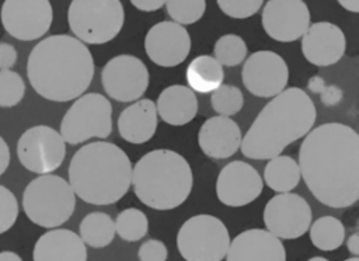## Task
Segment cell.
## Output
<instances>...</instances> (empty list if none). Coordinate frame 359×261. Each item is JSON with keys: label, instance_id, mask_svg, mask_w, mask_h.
Returning a JSON list of instances; mask_svg holds the SVG:
<instances>
[{"label": "cell", "instance_id": "cell-29", "mask_svg": "<svg viewBox=\"0 0 359 261\" xmlns=\"http://www.w3.org/2000/svg\"><path fill=\"white\" fill-rule=\"evenodd\" d=\"M213 53L222 66H237L247 56V44L236 34H226L215 42Z\"/></svg>", "mask_w": 359, "mask_h": 261}, {"label": "cell", "instance_id": "cell-41", "mask_svg": "<svg viewBox=\"0 0 359 261\" xmlns=\"http://www.w3.org/2000/svg\"><path fill=\"white\" fill-rule=\"evenodd\" d=\"M346 247H348V251H349L353 257H359V232L352 233V234L346 239Z\"/></svg>", "mask_w": 359, "mask_h": 261}, {"label": "cell", "instance_id": "cell-12", "mask_svg": "<svg viewBox=\"0 0 359 261\" xmlns=\"http://www.w3.org/2000/svg\"><path fill=\"white\" fill-rule=\"evenodd\" d=\"M264 223L278 239L293 240L303 236L311 225V208L307 201L293 192L272 196L264 209Z\"/></svg>", "mask_w": 359, "mask_h": 261}, {"label": "cell", "instance_id": "cell-25", "mask_svg": "<svg viewBox=\"0 0 359 261\" xmlns=\"http://www.w3.org/2000/svg\"><path fill=\"white\" fill-rule=\"evenodd\" d=\"M299 163L290 156H276L268 160L264 170L265 184L275 192H290L300 182Z\"/></svg>", "mask_w": 359, "mask_h": 261}, {"label": "cell", "instance_id": "cell-16", "mask_svg": "<svg viewBox=\"0 0 359 261\" xmlns=\"http://www.w3.org/2000/svg\"><path fill=\"white\" fill-rule=\"evenodd\" d=\"M144 51L153 63L174 67L188 58L191 36L185 27L174 21H160L147 31Z\"/></svg>", "mask_w": 359, "mask_h": 261}, {"label": "cell", "instance_id": "cell-24", "mask_svg": "<svg viewBox=\"0 0 359 261\" xmlns=\"http://www.w3.org/2000/svg\"><path fill=\"white\" fill-rule=\"evenodd\" d=\"M185 79L188 87L194 93H213L223 84V66L215 59V56L199 55L189 62L185 70Z\"/></svg>", "mask_w": 359, "mask_h": 261}, {"label": "cell", "instance_id": "cell-26", "mask_svg": "<svg viewBox=\"0 0 359 261\" xmlns=\"http://www.w3.org/2000/svg\"><path fill=\"white\" fill-rule=\"evenodd\" d=\"M79 236L83 243L93 248H104L109 246L116 234L115 220L104 212L87 213L79 226Z\"/></svg>", "mask_w": 359, "mask_h": 261}, {"label": "cell", "instance_id": "cell-11", "mask_svg": "<svg viewBox=\"0 0 359 261\" xmlns=\"http://www.w3.org/2000/svg\"><path fill=\"white\" fill-rule=\"evenodd\" d=\"M101 83L108 97L121 102H135L149 87V70L139 58L122 53L105 63Z\"/></svg>", "mask_w": 359, "mask_h": 261}, {"label": "cell", "instance_id": "cell-9", "mask_svg": "<svg viewBox=\"0 0 359 261\" xmlns=\"http://www.w3.org/2000/svg\"><path fill=\"white\" fill-rule=\"evenodd\" d=\"M177 247L185 261H222L229 251L230 236L219 218L195 215L181 225Z\"/></svg>", "mask_w": 359, "mask_h": 261}, {"label": "cell", "instance_id": "cell-37", "mask_svg": "<svg viewBox=\"0 0 359 261\" xmlns=\"http://www.w3.org/2000/svg\"><path fill=\"white\" fill-rule=\"evenodd\" d=\"M17 62V51L8 42H0V70H10Z\"/></svg>", "mask_w": 359, "mask_h": 261}, {"label": "cell", "instance_id": "cell-35", "mask_svg": "<svg viewBox=\"0 0 359 261\" xmlns=\"http://www.w3.org/2000/svg\"><path fill=\"white\" fill-rule=\"evenodd\" d=\"M167 255L165 244L157 239L143 241L137 250L139 261H165Z\"/></svg>", "mask_w": 359, "mask_h": 261}, {"label": "cell", "instance_id": "cell-17", "mask_svg": "<svg viewBox=\"0 0 359 261\" xmlns=\"http://www.w3.org/2000/svg\"><path fill=\"white\" fill-rule=\"evenodd\" d=\"M264 187L259 173L248 163L236 160L226 164L216 180V195L223 205L244 206L255 201Z\"/></svg>", "mask_w": 359, "mask_h": 261}, {"label": "cell", "instance_id": "cell-43", "mask_svg": "<svg viewBox=\"0 0 359 261\" xmlns=\"http://www.w3.org/2000/svg\"><path fill=\"white\" fill-rule=\"evenodd\" d=\"M0 261H22V258L14 251H0Z\"/></svg>", "mask_w": 359, "mask_h": 261}, {"label": "cell", "instance_id": "cell-1", "mask_svg": "<svg viewBox=\"0 0 359 261\" xmlns=\"http://www.w3.org/2000/svg\"><path fill=\"white\" fill-rule=\"evenodd\" d=\"M299 168L313 196L330 208L359 199V133L339 122L311 129L299 150Z\"/></svg>", "mask_w": 359, "mask_h": 261}, {"label": "cell", "instance_id": "cell-39", "mask_svg": "<svg viewBox=\"0 0 359 261\" xmlns=\"http://www.w3.org/2000/svg\"><path fill=\"white\" fill-rule=\"evenodd\" d=\"M10 164V149L6 140L0 136V175L4 174Z\"/></svg>", "mask_w": 359, "mask_h": 261}, {"label": "cell", "instance_id": "cell-21", "mask_svg": "<svg viewBox=\"0 0 359 261\" xmlns=\"http://www.w3.org/2000/svg\"><path fill=\"white\" fill-rule=\"evenodd\" d=\"M34 261H87V246L69 229H50L39 236L32 250Z\"/></svg>", "mask_w": 359, "mask_h": 261}, {"label": "cell", "instance_id": "cell-32", "mask_svg": "<svg viewBox=\"0 0 359 261\" xmlns=\"http://www.w3.org/2000/svg\"><path fill=\"white\" fill-rule=\"evenodd\" d=\"M25 94V83L14 70H0V107L10 108L20 104Z\"/></svg>", "mask_w": 359, "mask_h": 261}, {"label": "cell", "instance_id": "cell-45", "mask_svg": "<svg viewBox=\"0 0 359 261\" xmlns=\"http://www.w3.org/2000/svg\"><path fill=\"white\" fill-rule=\"evenodd\" d=\"M345 261H359V257H351V258H348Z\"/></svg>", "mask_w": 359, "mask_h": 261}, {"label": "cell", "instance_id": "cell-18", "mask_svg": "<svg viewBox=\"0 0 359 261\" xmlns=\"http://www.w3.org/2000/svg\"><path fill=\"white\" fill-rule=\"evenodd\" d=\"M346 39L342 29L328 21L310 24L302 36V52L304 58L320 67L331 66L344 56Z\"/></svg>", "mask_w": 359, "mask_h": 261}, {"label": "cell", "instance_id": "cell-22", "mask_svg": "<svg viewBox=\"0 0 359 261\" xmlns=\"http://www.w3.org/2000/svg\"><path fill=\"white\" fill-rule=\"evenodd\" d=\"M158 115L156 102L140 98L128 105L118 118V130L123 140L140 145L150 140L157 129Z\"/></svg>", "mask_w": 359, "mask_h": 261}, {"label": "cell", "instance_id": "cell-6", "mask_svg": "<svg viewBox=\"0 0 359 261\" xmlns=\"http://www.w3.org/2000/svg\"><path fill=\"white\" fill-rule=\"evenodd\" d=\"M76 208V194L63 177L39 175L28 182L22 192V209L27 218L41 227L56 229L66 223Z\"/></svg>", "mask_w": 359, "mask_h": 261}, {"label": "cell", "instance_id": "cell-8", "mask_svg": "<svg viewBox=\"0 0 359 261\" xmlns=\"http://www.w3.org/2000/svg\"><path fill=\"white\" fill-rule=\"evenodd\" d=\"M112 132V105L100 93H87L74 100L62 118L60 136L69 145H79L91 138L105 139Z\"/></svg>", "mask_w": 359, "mask_h": 261}, {"label": "cell", "instance_id": "cell-30", "mask_svg": "<svg viewBox=\"0 0 359 261\" xmlns=\"http://www.w3.org/2000/svg\"><path fill=\"white\" fill-rule=\"evenodd\" d=\"M210 104L217 115L230 118L243 108L244 97L238 87L222 84L216 91L212 93Z\"/></svg>", "mask_w": 359, "mask_h": 261}, {"label": "cell", "instance_id": "cell-2", "mask_svg": "<svg viewBox=\"0 0 359 261\" xmlns=\"http://www.w3.org/2000/svg\"><path fill=\"white\" fill-rule=\"evenodd\" d=\"M27 76L35 93L49 101L81 97L94 77L90 49L77 38L57 34L39 41L29 52Z\"/></svg>", "mask_w": 359, "mask_h": 261}, {"label": "cell", "instance_id": "cell-23", "mask_svg": "<svg viewBox=\"0 0 359 261\" xmlns=\"http://www.w3.org/2000/svg\"><path fill=\"white\" fill-rule=\"evenodd\" d=\"M157 115L168 125L181 126L191 122L198 112L195 93L182 84L165 87L156 102Z\"/></svg>", "mask_w": 359, "mask_h": 261}, {"label": "cell", "instance_id": "cell-4", "mask_svg": "<svg viewBox=\"0 0 359 261\" xmlns=\"http://www.w3.org/2000/svg\"><path fill=\"white\" fill-rule=\"evenodd\" d=\"M132 163L115 143L98 140L80 147L69 164V184L90 205H112L132 185Z\"/></svg>", "mask_w": 359, "mask_h": 261}, {"label": "cell", "instance_id": "cell-15", "mask_svg": "<svg viewBox=\"0 0 359 261\" xmlns=\"http://www.w3.org/2000/svg\"><path fill=\"white\" fill-rule=\"evenodd\" d=\"M265 32L275 41L292 42L310 27V10L302 0H269L261 14Z\"/></svg>", "mask_w": 359, "mask_h": 261}, {"label": "cell", "instance_id": "cell-3", "mask_svg": "<svg viewBox=\"0 0 359 261\" xmlns=\"http://www.w3.org/2000/svg\"><path fill=\"white\" fill-rule=\"evenodd\" d=\"M316 118V105L304 90L285 88L259 111L241 139V153L254 160H271L304 138Z\"/></svg>", "mask_w": 359, "mask_h": 261}, {"label": "cell", "instance_id": "cell-10", "mask_svg": "<svg viewBox=\"0 0 359 261\" xmlns=\"http://www.w3.org/2000/svg\"><path fill=\"white\" fill-rule=\"evenodd\" d=\"M17 156L25 170L39 175L50 174L65 160L66 142L52 126L35 125L20 136Z\"/></svg>", "mask_w": 359, "mask_h": 261}, {"label": "cell", "instance_id": "cell-38", "mask_svg": "<svg viewBox=\"0 0 359 261\" xmlns=\"http://www.w3.org/2000/svg\"><path fill=\"white\" fill-rule=\"evenodd\" d=\"M130 3L133 7L142 11H156L165 6V1L163 0H132Z\"/></svg>", "mask_w": 359, "mask_h": 261}, {"label": "cell", "instance_id": "cell-5", "mask_svg": "<svg viewBox=\"0 0 359 261\" xmlns=\"http://www.w3.org/2000/svg\"><path fill=\"white\" fill-rule=\"evenodd\" d=\"M192 185L189 163L170 149H156L143 154L132 170L133 192L151 209L178 208L189 196Z\"/></svg>", "mask_w": 359, "mask_h": 261}, {"label": "cell", "instance_id": "cell-28", "mask_svg": "<svg viewBox=\"0 0 359 261\" xmlns=\"http://www.w3.org/2000/svg\"><path fill=\"white\" fill-rule=\"evenodd\" d=\"M147 216L137 208L123 209L115 219V232L123 241H139L147 234Z\"/></svg>", "mask_w": 359, "mask_h": 261}, {"label": "cell", "instance_id": "cell-19", "mask_svg": "<svg viewBox=\"0 0 359 261\" xmlns=\"http://www.w3.org/2000/svg\"><path fill=\"white\" fill-rule=\"evenodd\" d=\"M226 261H286V251L271 232L248 229L230 241Z\"/></svg>", "mask_w": 359, "mask_h": 261}, {"label": "cell", "instance_id": "cell-31", "mask_svg": "<svg viewBox=\"0 0 359 261\" xmlns=\"http://www.w3.org/2000/svg\"><path fill=\"white\" fill-rule=\"evenodd\" d=\"M165 8H167L168 15L171 17V21L184 27V25L194 24L202 18L205 8H206V1H203V0H189V1L170 0V1H165Z\"/></svg>", "mask_w": 359, "mask_h": 261}, {"label": "cell", "instance_id": "cell-44", "mask_svg": "<svg viewBox=\"0 0 359 261\" xmlns=\"http://www.w3.org/2000/svg\"><path fill=\"white\" fill-rule=\"evenodd\" d=\"M307 261H328V260H327V258H324V257H318V255H317V257H311V258H309Z\"/></svg>", "mask_w": 359, "mask_h": 261}, {"label": "cell", "instance_id": "cell-33", "mask_svg": "<svg viewBox=\"0 0 359 261\" xmlns=\"http://www.w3.org/2000/svg\"><path fill=\"white\" fill-rule=\"evenodd\" d=\"M18 216L15 195L4 185H0V234L10 230Z\"/></svg>", "mask_w": 359, "mask_h": 261}, {"label": "cell", "instance_id": "cell-20", "mask_svg": "<svg viewBox=\"0 0 359 261\" xmlns=\"http://www.w3.org/2000/svg\"><path fill=\"white\" fill-rule=\"evenodd\" d=\"M241 130L236 121L227 116L206 119L198 133L201 150L210 159H227L241 146Z\"/></svg>", "mask_w": 359, "mask_h": 261}, {"label": "cell", "instance_id": "cell-40", "mask_svg": "<svg viewBox=\"0 0 359 261\" xmlns=\"http://www.w3.org/2000/svg\"><path fill=\"white\" fill-rule=\"evenodd\" d=\"M324 86H325V80L321 76H313L307 81V90L314 94H320V91Z\"/></svg>", "mask_w": 359, "mask_h": 261}, {"label": "cell", "instance_id": "cell-14", "mask_svg": "<svg viewBox=\"0 0 359 261\" xmlns=\"http://www.w3.org/2000/svg\"><path fill=\"white\" fill-rule=\"evenodd\" d=\"M241 79L251 94L273 98L286 88L289 69L280 55L272 51H258L245 59Z\"/></svg>", "mask_w": 359, "mask_h": 261}, {"label": "cell", "instance_id": "cell-42", "mask_svg": "<svg viewBox=\"0 0 359 261\" xmlns=\"http://www.w3.org/2000/svg\"><path fill=\"white\" fill-rule=\"evenodd\" d=\"M339 6L351 13H359V0H341Z\"/></svg>", "mask_w": 359, "mask_h": 261}, {"label": "cell", "instance_id": "cell-27", "mask_svg": "<svg viewBox=\"0 0 359 261\" xmlns=\"http://www.w3.org/2000/svg\"><path fill=\"white\" fill-rule=\"evenodd\" d=\"M310 240L318 250L334 251L345 240V227L334 216H321L310 225Z\"/></svg>", "mask_w": 359, "mask_h": 261}, {"label": "cell", "instance_id": "cell-34", "mask_svg": "<svg viewBox=\"0 0 359 261\" xmlns=\"http://www.w3.org/2000/svg\"><path fill=\"white\" fill-rule=\"evenodd\" d=\"M264 1L261 0H245V1H237V0H219L217 6L219 8L231 18H248L254 15L261 7Z\"/></svg>", "mask_w": 359, "mask_h": 261}, {"label": "cell", "instance_id": "cell-36", "mask_svg": "<svg viewBox=\"0 0 359 261\" xmlns=\"http://www.w3.org/2000/svg\"><path fill=\"white\" fill-rule=\"evenodd\" d=\"M320 100L323 102V105L325 107H334L337 104H339V101L344 98V91L341 87L331 84V86H324L320 91Z\"/></svg>", "mask_w": 359, "mask_h": 261}, {"label": "cell", "instance_id": "cell-7", "mask_svg": "<svg viewBox=\"0 0 359 261\" xmlns=\"http://www.w3.org/2000/svg\"><path fill=\"white\" fill-rule=\"evenodd\" d=\"M67 22L74 38L84 45H101L121 32L125 10L119 0H73L67 10Z\"/></svg>", "mask_w": 359, "mask_h": 261}, {"label": "cell", "instance_id": "cell-13", "mask_svg": "<svg viewBox=\"0 0 359 261\" xmlns=\"http://www.w3.org/2000/svg\"><path fill=\"white\" fill-rule=\"evenodd\" d=\"M0 18L4 29L13 38L34 41L49 31L53 10L48 0H6Z\"/></svg>", "mask_w": 359, "mask_h": 261}]
</instances>
